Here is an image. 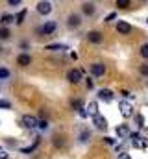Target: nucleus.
Listing matches in <instances>:
<instances>
[{"instance_id":"nucleus-10","label":"nucleus","mask_w":148,"mask_h":159,"mask_svg":"<svg viewBox=\"0 0 148 159\" xmlns=\"http://www.w3.org/2000/svg\"><path fill=\"white\" fill-rule=\"evenodd\" d=\"M104 72H106V67L102 63H93L91 65V74L93 76H104Z\"/></svg>"},{"instance_id":"nucleus-21","label":"nucleus","mask_w":148,"mask_h":159,"mask_svg":"<svg viewBox=\"0 0 148 159\" xmlns=\"http://www.w3.org/2000/svg\"><path fill=\"white\" fill-rule=\"evenodd\" d=\"M71 107H72V109H76V111H80V109H83V102H81L80 98H76V100H72Z\"/></svg>"},{"instance_id":"nucleus-2","label":"nucleus","mask_w":148,"mask_h":159,"mask_svg":"<svg viewBox=\"0 0 148 159\" xmlns=\"http://www.w3.org/2000/svg\"><path fill=\"white\" fill-rule=\"evenodd\" d=\"M56 28H58V24H56L54 20H48V22H44V24L37 30V34H43V35H52V34L56 32Z\"/></svg>"},{"instance_id":"nucleus-23","label":"nucleus","mask_w":148,"mask_h":159,"mask_svg":"<svg viewBox=\"0 0 148 159\" xmlns=\"http://www.w3.org/2000/svg\"><path fill=\"white\" fill-rule=\"evenodd\" d=\"M130 4H132V0H117V6H118L120 9H126V7H130Z\"/></svg>"},{"instance_id":"nucleus-6","label":"nucleus","mask_w":148,"mask_h":159,"mask_svg":"<svg viewBox=\"0 0 148 159\" xmlns=\"http://www.w3.org/2000/svg\"><path fill=\"white\" fill-rule=\"evenodd\" d=\"M67 80L71 81V83H80L81 81V70H78V69H71L69 72H67Z\"/></svg>"},{"instance_id":"nucleus-4","label":"nucleus","mask_w":148,"mask_h":159,"mask_svg":"<svg viewBox=\"0 0 148 159\" xmlns=\"http://www.w3.org/2000/svg\"><path fill=\"white\" fill-rule=\"evenodd\" d=\"M22 126L28 128V129H34V128H39V120L34 115H24L22 117Z\"/></svg>"},{"instance_id":"nucleus-39","label":"nucleus","mask_w":148,"mask_h":159,"mask_svg":"<svg viewBox=\"0 0 148 159\" xmlns=\"http://www.w3.org/2000/svg\"><path fill=\"white\" fill-rule=\"evenodd\" d=\"M146 24H148V19H146Z\"/></svg>"},{"instance_id":"nucleus-38","label":"nucleus","mask_w":148,"mask_h":159,"mask_svg":"<svg viewBox=\"0 0 148 159\" xmlns=\"http://www.w3.org/2000/svg\"><path fill=\"white\" fill-rule=\"evenodd\" d=\"M0 54H2V46H0Z\"/></svg>"},{"instance_id":"nucleus-30","label":"nucleus","mask_w":148,"mask_h":159,"mask_svg":"<svg viewBox=\"0 0 148 159\" xmlns=\"http://www.w3.org/2000/svg\"><path fill=\"white\" fill-rule=\"evenodd\" d=\"M85 85H87V89L91 91V89L95 87V81H93V80H91V78H87V80H85Z\"/></svg>"},{"instance_id":"nucleus-13","label":"nucleus","mask_w":148,"mask_h":159,"mask_svg":"<svg viewBox=\"0 0 148 159\" xmlns=\"http://www.w3.org/2000/svg\"><path fill=\"white\" fill-rule=\"evenodd\" d=\"M30 63H32V56L30 54H21L17 57V65H21V67H28Z\"/></svg>"},{"instance_id":"nucleus-33","label":"nucleus","mask_w":148,"mask_h":159,"mask_svg":"<svg viewBox=\"0 0 148 159\" xmlns=\"http://www.w3.org/2000/svg\"><path fill=\"white\" fill-rule=\"evenodd\" d=\"M54 144H56V146H63V139H61V137H56V139H54Z\"/></svg>"},{"instance_id":"nucleus-8","label":"nucleus","mask_w":148,"mask_h":159,"mask_svg":"<svg viewBox=\"0 0 148 159\" xmlns=\"http://www.w3.org/2000/svg\"><path fill=\"white\" fill-rule=\"evenodd\" d=\"M87 41H89V43H93V44H100V43L104 41V35H102L100 32L93 30V32H89V34H87Z\"/></svg>"},{"instance_id":"nucleus-29","label":"nucleus","mask_w":148,"mask_h":159,"mask_svg":"<svg viewBox=\"0 0 148 159\" xmlns=\"http://www.w3.org/2000/svg\"><path fill=\"white\" fill-rule=\"evenodd\" d=\"M141 56H143V57H148V43L141 46Z\"/></svg>"},{"instance_id":"nucleus-3","label":"nucleus","mask_w":148,"mask_h":159,"mask_svg":"<svg viewBox=\"0 0 148 159\" xmlns=\"http://www.w3.org/2000/svg\"><path fill=\"white\" fill-rule=\"evenodd\" d=\"M118 109H120V115H122L124 119H130V117L133 115V107H132V104L126 102V100L118 102Z\"/></svg>"},{"instance_id":"nucleus-5","label":"nucleus","mask_w":148,"mask_h":159,"mask_svg":"<svg viewBox=\"0 0 148 159\" xmlns=\"http://www.w3.org/2000/svg\"><path fill=\"white\" fill-rule=\"evenodd\" d=\"M37 11H39L41 15H50V13H52V4H50L48 0H41V2L37 4Z\"/></svg>"},{"instance_id":"nucleus-31","label":"nucleus","mask_w":148,"mask_h":159,"mask_svg":"<svg viewBox=\"0 0 148 159\" xmlns=\"http://www.w3.org/2000/svg\"><path fill=\"white\" fill-rule=\"evenodd\" d=\"M117 19V13H109L108 17H106V22H111V20H115Z\"/></svg>"},{"instance_id":"nucleus-32","label":"nucleus","mask_w":148,"mask_h":159,"mask_svg":"<svg viewBox=\"0 0 148 159\" xmlns=\"http://www.w3.org/2000/svg\"><path fill=\"white\" fill-rule=\"evenodd\" d=\"M39 128H41V129H46V128H48V122H46V120H39Z\"/></svg>"},{"instance_id":"nucleus-34","label":"nucleus","mask_w":148,"mask_h":159,"mask_svg":"<svg viewBox=\"0 0 148 159\" xmlns=\"http://www.w3.org/2000/svg\"><path fill=\"white\" fill-rule=\"evenodd\" d=\"M104 143L106 144H115V139L113 137H104Z\"/></svg>"},{"instance_id":"nucleus-9","label":"nucleus","mask_w":148,"mask_h":159,"mask_svg":"<svg viewBox=\"0 0 148 159\" xmlns=\"http://www.w3.org/2000/svg\"><path fill=\"white\" fill-rule=\"evenodd\" d=\"M117 32H118L120 35H128V34L132 32V26H130L126 20H118V22H117Z\"/></svg>"},{"instance_id":"nucleus-20","label":"nucleus","mask_w":148,"mask_h":159,"mask_svg":"<svg viewBox=\"0 0 148 159\" xmlns=\"http://www.w3.org/2000/svg\"><path fill=\"white\" fill-rule=\"evenodd\" d=\"M9 35H11V32L7 30V26H2L0 28V39L6 41V39H9Z\"/></svg>"},{"instance_id":"nucleus-7","label":"nucleus","mask_w":148,"mask_h":159,"mask_svg":"<svg viewBox=\"0 0 148 159\" xmlns=\"http://www.w3.org/2000/svg\"><path fill=\"white\" fill-rule=\"evenodd\" d=\"M117 135H118V139H126V137H130L132 135V129H130V126L128 124H120V126H117Z\"/></svg>"},{"instance_id":"nucleus-17","label":"nucleus","mask_w":148,"mask_h":159,"mask_svg":"<svg viewBox=\"0 0 148 159\" xmlns=\"http://www.w3.org/2000/svg\"><path fill=\"white\" fill-rule=\"evenodd\" d=\"M15 20H17V19H15L13 15H7V13L0 17V24H2V26H9V24H11V22H15Z\"/></svg>"},{"instance_id":"nucleus-14","label":"nucleus","mask_w":148,"mask_h":159,"mask_svg":"<svg viewBox=\"0 0 148 159\" xmlns=\"http://www.w3.org/2000/svg\"><path fill=\"white\" fill-rule=\"evenodd\" d=\"M67 24H69L71 28H78V26L81 24V17H80V15H69Z\"/></svg>"},{"instance_id":"nucleus-24","label":"nucleus","mask_w":148,"mask_h":159,"mask_svg":"<svg viewBox=\"0 0 148 159\" xmlns=\"http://www.w3.org/2000/svg\"><path fill=\"white\" fill-rule=\"evenodd\" d=\"M9 74H11V72H9L6 67H0V80H7L9 78Z\"/></svg>"},{"instance_id":"nucleus-15","label":"nucleus","mask_w":148,"mask_h":159,"mask_svg":"<svg viewBox=\"0 0 148 159\" xmlns=\"http://www.w3.org/2000/svg\"><path fill=\"white\" fill-rule=\"evenodd\" d=\"M81 11H83V15H95V4H91V2L81 4Z\"/></svg>"},{"instance_id":"nucleus-18","label":"nucleus","mask_w":148,"mask_h":159,"mask_svg":"<svg viewBox=\"0 0 148 159\" xmlns=\"http://www.w3.org/2000/svg\"><path fill=\"white\" fill-rule=\"evenodd\" d=\"M46 50H50V52H63V50H67V44H48Z\"/></svg>"},{"instance_id":"nucleus-25","label":"nucleus","mask_w":148,"mask_h":159,"mask_svg":"<svg viewBox=\"0 0 148 159\" xmlns=\"http://www.w3.org/2000/svg\"><path fill=\"white\" fill-rule=\"evenodd\" d=\"M89 137H91V133H89L87 129H83V131L80 133V141H81V143H87V139H89Z\"/></svg>"},{"instance_id":"nucleus-28","label":"nucleus","mask_w":148,"mask_h":159,"mask_svg":"<svg viewBox=\"0 0 148 159\" xmlns=\"http://www.w3.org/2000/svg\"><path fill=\"white\" fill-rule=\"evenodd\" d=\"M135 120H137V126H139V128H143V126H145V117H143V115H137Z\"/></svg>"},{"instance_id":"nucleus-11","label":"nucleus","mask_w":148,"mask_h":159,"mask_svg":"<svg viewBox=\"0 0 148 159\" xmlns=\"http://www.w3.org/2000/svg\"><path fill=\"white\" fill-rule=\"evenodd\" d=\"M98 98H100L102 102L109 104L111 100H113V93H111L109 89H100V91H98Z\"/></svg>"},{"instance_id":"nucleus-26","label":"nucleus","mask_w":148,"mask_h":159,"mask_svg":"<svg viewBox=\"0 0 148 159\" xmlns=\"http://www.w3.org/2000/svg\"><path fill=\"white\" fill-rule=\"evenodd\" d=\"M9 107H11L9 100H0V109H9Z\"/></svg>"},{"instance_id":"nucleus-19","label":"nucleus","mask_w":148,"mask_h":159,"mask_svg":"<svg viewBox=\"0 0 148 159\" xmlns=\"http://www.w3.org/2000/svg\"><path fill=\"white\" fill-rule=\"evenodd\" d=\"M37 144H39V137L35 139V143H34L32 146H26V148H21V152H22V154H32V152H34V150L37 148Z\"/></svg>"},{"instance_id":"nucleus-12","label":"nucleus","mask_w":148,"mask_h":159,"mask_svg":"<svg viewBox=\"0 0 148 159\" xmlns=\"http://www.w3.org/2000/svg\"><path fill=\"white\" fill-rule=\"evenodd\" d=\"M93 124H95L96 129H106V128H108V120L104 119V117H100V115L93 117Z\"/></svg>"},{"instance_id":"nucleus-35","label":"nucleus","mask_w":148,"mask_h":159,"mask_svg":"<svg viewBox=\"0 0 148 159\" xmlns=\"http://www.w3.org/2000/svg\"><path fill=\"white\" fill-rule=\"evenodd\" d=\"M21 2H22V0H7V4H9V6H13V7H15V6H19Z\"/></svg>"},{"instance_id":"nucleus-22","label":"nucleus","mask_w":148,"mask_h":159,"mask_svg":"<svg viewBox=\"0 0 148 159\" xmlns=\"http://www.w3.org/2000/svg\"><path fill=\"white\" fill-rule=\"evenodd\" d=\"M26 13H28V11H26V9H22V11H21L19 15H17V20H15V22H17L19 26H21V24L24 22V19H26Z\"/></svg>"},{"instance_id":"nucleus-36","label":"nucleus","mask_w":148,"mask_h":159,"mask_svg":"<svg viewBox=\"0 0 148 159\" xmlns=\"http://www.w3.org/2000/svg\"><path fill=\"white\" fill-rule=\"evenodd\" d=\"M118 159H132V157H130V154H126V152H120V154H118Z\"/></svg>"},{"instance_id":"nucleus-27","label":"nucleus","mask_w":148,"mask_h":159,"mask_svg":"<svg viewBox=\"0 0 148 159\" xmlns=\"http://www.w3.org/2000/svg\"><path fill=\"white\" fill-rule=\"evenodd\" d=\"M139 70H141V74H143V76H146V78H148V63L141 65V67H139Z\"/></svg>"},{"instance_id":"nucleus-16","label":"nucleus","mask_w":148,"mask_h":159,"mask_svg":"<svg viewBox=\"0 0 148 159\" xmlns=\"http://www.w3.org/2000/svg\"><path fill=\"white\" fill-rule=\"evenodd\" d=\"M85 109H87L89 117H96V115H98V104H96V102H89V106H87Z\"/></svg>"},{"instance_id":"nucleus-37","label":"nucleus","mask_w":148,"mask_h":159,"mask_svg":"<svg viewBox=\"0 0 148 159\" xmlns=\"http://www.w3.org/2000/svg\"><path fill=\"white\" fill-rule=\"evenodd\" d=\"M0 159H7V154H6V152H2V150H0Z\"/></svg>"},{"instance_id":"nucleus-1","label":"nucleus","mask_w":148,"mask_h":159,"mask_svg":"<svg viewBox=\"0 0 148 159\" xmlns=\"http://www.w3.org/2000/svg\"><path fill=\"white\" fill-rule=\"evenodd\" d=\"M130 139H132V144H133V148H141V150L148 148V139L141 137L139 133H132V135H130Z\"/></svg>"}]
</instances>
